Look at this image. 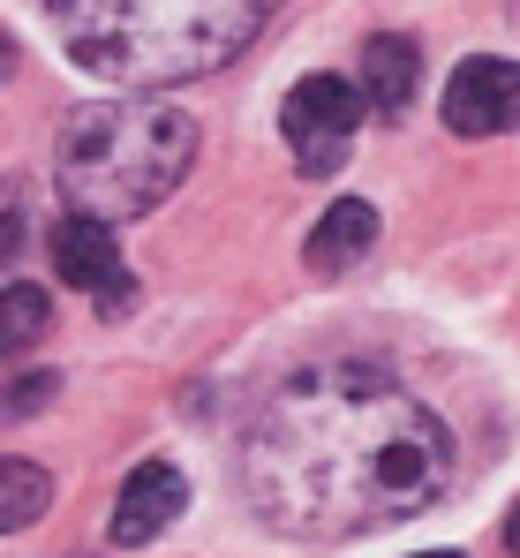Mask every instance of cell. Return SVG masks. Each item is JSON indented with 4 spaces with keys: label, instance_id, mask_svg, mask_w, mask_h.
Returning <instances> with one entry per match:
<instances>
[{
    "label": "cell",
    "instance_id": "1",
    "mask_svg": "<svg viewBox=\"0 0 520 558\" xmlns=\"http://www.w3.org/2000/svg\"><path fill=\"white\" fill-rule=\"evenodd\" d=\"M452 483V438L377 363H310L257 408L242 490L279 536H370L415 521Z\"/></svg>",
    "mask_w": 520,
    "mask_h": 558
},
{
    "label": "cell",
    "instance_id": "2",
    "mask_svg": "<svg viewBox=\"0 0 520 558\" xmlns=\"http://www.w3.org/2000/svg\"><path fill=\"white\" fill-rule=\"evenodd\" d=\"M279 0H46L69 61L98 84H189L227 69Z\"/></svg>",
    "mask_w": 520,
    "mask_h": 558
},
{
    "label": "cell",
    "instance_id": "3",
    "mask_svg": "<svg viewBox=\"0 0 520 558\" xmlns=\"http://www.w3.org/2000/svg\"><path fill=\"white\" fill-rule=\"evenodd\" d=\"M196 167V121L159 98H98L61 129V196L106 227L159 211Z\"/></svg>",
    "mask_w": 520,
    "mask_h": 558
},
{
    "label": "cell",
    "instance_id": "4",
    "mask_svg": "<svg viewBox=\"0 0 520 558\" xmlns=\"http://www.w3.org/2000/svg\"><path fill=\"white\" fill-rule=\"evenodd\" d=\"M362 113H370V98H362V84H347V76H302V84L287 92L279 136H287V151H294V167H302L310 182H317V174H340Z\"/></svg>",
    "mask_w": 520,
    "mask_h": 558
},
{
    "label": "cell",
    "instance_id": "5",
    "mask_svg": "<svg viewBox=\"0 0 520 558\" xmlns=\"http://www.w3.org/2000/svg\"><path fill=\"white\" fill-rule=\"evenodd\" d=\"M53 272L69 279V287H84V294H98V310H106V317H121V310L136 302L129 265H121V250H113V227H106V219H90V211L53 219Z\"/></svg>",
    "mask_w": 520,
    "mask_h": 558
},
{
    "label": "cell",
    "instance_id": "6",
    "mask_svg": "<svg viewBox=\"0 0 520 558\" xmlns=\"http://www.w3.org/2000/svg\"><path fill=\"white\" fill-rule=\"evenodd\" d=\"M445 129L452 136H506V129H520V61H498V53L460 61L452 84H445Z\"/></svg>",
    "mask_w": 520,
    "mask_h": 558
},
{
    "label": "cell",
    "instance_id": "7",
    "mask_svg": "<svg viewBox=\"0 0 520 558\" xmlns=\"http://www.w3.org/2000/svg\"><path fill=\"white\" fill-rule=\"evenodd\" d=\"M181 506H189L181 468H173V461H144L129 483H121V498H113V544H121V551L159 544L173 521H181Z\"/></svg>",
    "mask_w": 520,
    "mask_h": 558
},
{
    "label": "cell",
    "instance_id": "8",
    "mask_svg": "<svg viewBox=\"0 0 520 558\" xmlns=\"http://www.w3.org/2000/svg\"><path fill=\"white\" fill-rule=\"evenodd\" d=\"M415 84H423V53H415V38L377 31V38L362 46V98H370V113H377V121H400L408 98H415Z\"/></svg>",
    "mask_w": 520,
    "mask_h": 558
},
{
    "label": "cell",
    "instance_id": "9",
    "mask_svg": "<svg viewBox=\"0 0 520 558\" xmlns=\"http://www.w3.org/2000/svg\"><path fill=\"white\" fill-rule=\"evenodd\" d=\"M370 250H377V211H370L362 196H340V204L317 219V234L302 242L310 272H347V265H362Z\"/></svg>",
    "mask_w": 520,
    "mask_h": 558
},
{
    "label": "cell",
    "instance_id": "10",
    "mask_svg": "<svg viewBox=\"0 0 520 558\" xmlns=\"http://www.w3.org/2000/svg\"><path fill=\"white\" fill-rule=\"evenodd\" d=\"M53 506V475L38 461H0V536L31 529L38 513Z\"/></svg>",
    "mask_w": 520,
    "mask_h": 558
},
{
    "label": "cell",
    "instance_id": "11",
    "mask_svg": "<svg viewBox=\"0 0 520 558\" xmlns=\"http://www.w3.org/2000/svg\"><path fill=\"white\" fill-rule=\"evenodd\" d=\"M46 325H53V302H46V287H31V279L0 287V355H23V348H31Z\"/></svg>",
    "mask_w": 520,
    "mask_h": 558
},
{
    "label": "cell",
    "instance_id": "12",
    "mask_svg": "<svg viewBox=\"0 0 520 558\" xmlns=\"http://www.w3.org/2000/svg\"><path fill=\"white\" fill-rule=\"evenodd\" d=\"M53 400V377L38 371V377H23V385H8V400H0V415L15 423V415H31V408H46Z\"/></svg>",
    "mask_w": 520,
    "mask_h": 558
},
{
    "label": "cell",
    "instance_id": "13",
    "mask_svg": "<svg viewBox=\"0 0 520 558\" xmlns=\"http://www.w3.org/2000/svg\"><path fill=\"white\" fill-rule=\"evenodd\" d=\"M15 250H23V196L8 182L0 189V265H15Z\"/></svg>",
    "mask_w": 520,
    "mask_h": 558
},
{
    "label": "cell",
    "instance_id": "14",
    "mask_svg": "<svg viewBox=\"0 0 520 558\" xmlns=\"http://www.w3.org/2000/svg\"><path fill=\"white\" fill-rule=\"evenodd\" d=\"M506 544H513V551H520V506H513V513H506Z\"/></svg>",
    "mask_w": 520,
    "mask_h": 558
},
{
    "label": "cell",
    "instance_id": "15",
    "mask_svg": "<svg viewBox=\"0 0 520 558\" xmlns=\"http://www.w3.org/2000/svg\"><path fill=\"white\" fill-rule=\"evenodd\" d=\"M8 69H15V46H8V31H0V76H8Z\"/></svg>",
    "mask_w": 520,
    "mask_h": 558
},
{
    "label": "cell",
    "instance_id": "16",
    "mask_svg": "<svg viewBox=\"0 0 520 558\" xmlns=\"http://www.w3.org/2000/svg\"><path fill=\"white\" fill-rule=\"evenodd\" d=\"M423 558H460V551H423Z\"/></svg>",
    "mask_w": 520,
    "mask_h": 558
}]
</instances>
